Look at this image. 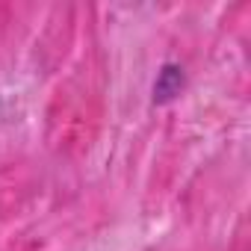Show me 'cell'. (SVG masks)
Instances as JSON below:
<instances>
[{
    "instance_id": "6da1fadb",
    "label": "cell",
    "mask_w": 251,
    "mask_h": 251,
    "mask_svg": "<svg viewBox=\"0 0 251 251\" xmlns=\"http://www.w3.org/2000/svg\"><path fill=\"white\" fill-rule=\"evenodd\" d=\"M183 89V68L175 65V62H166L160 71H157V83H154V100L157 103H166L172 98H177Z\"/></svg>"
}]
</instances>
